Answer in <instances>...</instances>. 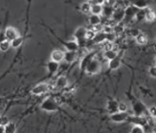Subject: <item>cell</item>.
<instances>
[{"mask_svg": "<svg viewBox=\"0 0 156 133\" xmlns=\"http://www.w3.org/2000/svg\"><path fill=\"white\" fill-rule=\"evenodd\" d=\"M4 132V126H0V133H3Z\"/></svg>", "mask_w": 156, "mask_h": 133, "instance_id": "obj_43", "label": "cell"}, {"mask_svg": "<svg viewBox=\"0 0 156 133\" xmlns=\"http://www.w3.org/2000/svg\"><path fill=\"white\" fill-rule=\"evenodd\" d=\"M68 84H69V81L65 76H60L56 80V83H55V86L58 89L65 88Z\"/></svg>", "mask_w": 156, "mask_h": 133, "instance_id": "obj_14", "label": "cell"}, {"mask_svg": "<svg viewBox=\"0 0 156 133\" xmlns=\"http://www.w3.org/2000/svg\"><path fill=\"white\" fill-rule=\"evenodd\" d=\"M117 55H118L117 52H115L114 49H113V50L105 51V53H104L105 57L106 59H108V60H111L113 58H115Z\"/></svg>", "mask_w": 156, "mask_h": 133, "instance_id": "obj_27", "label": "cell"}, {"mask_svg": "<svg viewBox=\"0 0 156 133\" xmlns=\"http://www.w3.org/2000/svg\"><path fill=\"white\" fill-rule=\"evenodd\" d=\"M140 31L138 30V29H131L130 30V35L131 36H133V37H136L139 33H140Z\"/></svg>", "mask_w": 156, "mask_h": 133, "instance_id": "obj_42", "label": "cell"}, {"mask_svg": "<svg viewBox=\"0 0 156 133\" xmlns=\"http://www.w3.org/2000/svg\"><path fill=\"white\" fill-rule=\"evenodd\" d=\"M135 40H136V43L140 45H144L147 43V37L144 33H141L140 32L139 34L135 37Z\"/></svg>", "mask_w": 156, "mask_h": 133, "instance_id": "obj_25", "label": "cell"}, {"mask_svg": "<svg viewBox=\"0 0 156 133\" xmlns=\"http://www.w3.org/2000/svg\"><path fill=\"white\" fill-rule=\"evenodd\" d=\"M64 52L61 50H54L51 53V60L56 62V63H61L64 61Z\"/></svg>", "mask_w": 156, "mask_h": 133, "instance_id": "obj_12", "label": "cell"}, {"mask_svg": "<svg viewBox=\"0 0 156 133\" xmlns=\"http://www.w3.org/2000/svg\"><path fill=\"white\" fill-rule=\"evenodd\" d=\"M77 58V52H73V51H67L64 53V60L66 61L67 63H72Z\"/></svg>", "mask_w": 156, "mask_h": 133, "instance_id": "obj_18", "label": "cell"}, {"mask_svg": "<svg viewBox=\"0 0 156 133\" xmlns=\"http://www.w3.org/2000/svg\"><path fill=\"white\" fill-rule=\"evenodd\" d=\"M91 4H99V5H103L105 3V0H91L90 2Z\"/></svg>", "mask_w": 156, "mask_h": 133, "instance_id": "obj_41", "label": "cell"}, {"mask_svg": "<svg viewBox=\"0 0 156 133\" xmlns=\"http://www.w3.org/2000/svg\"><path fill=\"white\" fill-rule=\"evenodd\" d=\"M102 5H99V4H91V9H90V13H91V14L100 15V14H102Z\"/></svg>", "mask_w": 156, "mask_h": 133, "instance_id": "obj_21", "label": "cell"}, {"mask_svg": "<svg viewBox=\"0 0 156 133\" xmlns=\"http://www.w3.org/2000/svg\"><path fill=\"white\" fill-rule=\"evenodd\" d=\"M48 89H49L48 84L45 83H42L36 85L34 87H33V89L31 90V93L34 94V95L40 96L46 93L48 91Z\"/></svg>", "mask_w": 156, "mask_h": 133, "instance_id": "obj_4", "label": "cell"}, {"mask_svg": "<svg viewBox=\"0 0 156 133\" xmlns=\"http://www.w3.org/2000/svg\"><path fill=\"white\" fill-rule=\"evenodd\" d=\"M40 107H41L42 110L48 111V112H54V111H57L59 110L58 105L57 104L56 101L52 97L45 99L44 101L42 102Z\"/></svg>", "mask_w": 156, "mask_h": 133, "instance_id": "obj_1", "label": "cell"}, {"mask_svg": "<svg viewBox=\"0 0 156 133\" xmlns=\"http://www.w3.org/2000/svg\"><path fill=\"white\" fill-rule=\"evenodd\" d=\"M104 46H105V47H104V50L105 51L113 50V49H114V47H115V45H114L113 43L108 41H106V43H105Z\"/></svg>", "mask_w": 156, "mask_h": 133, "instance_id": "obj_34", "label": "cell"}, {"mask_svg": "<svg viewBox=\"0 0 156 133\" xmlns=\"http://www.w3.org/2000/svg\"><path fill=\"white\" fill-rule=\"evenodd\" d=\"M121 57L119 55H117L115 58H113L111 60H108V68L110 70H117L119 68V66H121Z\"/></svg>", "mask_w": 156, "mask_h": 133, "instance_id": "obj_9", "label": "cell"}, {"mask_svg": "<svg viewBox=\"0 0 156 133\" xmlns=\"http://www.w3.org/2000/svg\"><path fill=\"white\" fill-rule=\"evenodd\" d=\"M62 43L64 46V48L67 49V51H73V52H77L80 45L76 41H67V42H62Z\"/></svg>", "mask_w": 156, "mask_h": 133, "instance_id": "obj_13", "label": "cell"}, {"mask_svg": "<svg viewBox=\"0 0 156 133\" xmlns=\"http://www.w3.org/2000/svg\"><path fill=\"white\" fill-rule=\"evenodd\" d=\"M4 36L6 38V40L11 42L13 40L14 38H16L17 37H19V32L16 29H14L13 27H8L5 31H4Z\"/></svg>", "mask_w": 156, "mask_h": 133, "instance_id": "obj_5", "label": "cell"}, {"mask_svg": "<svg viewBox=\"0 0 156 133\" xmlns=\"http://www.w3.org/2000/svg\"><path fill=\"white\" fill-rule=\"evenodd\" d=\"M23 42V38L21 37V36H19V37H17L16 38H14L13 40L10 42V46H11V48H19L22 45Z\"/></svg>", "mask_w": 156, "mask_h": 133, "instance_id": "obj_24", "label": "cell"}, {"mask_svg": "<svg viewBox=\"0 0 156 133\" xmlns=\"http://www.w3.org/2000/svg\"><path fill=\"white\" fill-rule=\"evenodd\" d=\"M131 133H143L144 132V128L143 126L139 125V124H135L134 127H132L130 131Z\"/></svg>", "mask_w": 156, "mask_h": 133, "instance_id": "obj_29", "label": "cell"}, {"mask_svg": "<svg viewBox=\"0 0 156 133\" xmlns=\"http://www.w3.org/2000/svg\"><path fill=\"white\" fill-rule=\"evenodd\" d=\"M149 74H150V76L151 77H153V78H155L156 77V68L155 66H150V68H149Z\"/></svg>", "mask_w": 156, "mask_h": 133, "instance_id": "obj_37", "label": "cell"}, {"mask_svg": "<svg viewBox=\"0 0 156 133\" xmlns=\"http://www.w3.org/2000/svg\"><path fill=\"white\" fill-rule=\"evenodd\" d=\"M124 18V9H122V8H117V9H115L114 10V13L112 14L111 19L114 20L115 22H116L117 23L118 22H120L121 21H123V19Z\"/></svg>", "mask_w": 156, "mask_h": 133, "instance_id": "obj_6", "label": "cell"}, {"mask_svg": "<svg viewBox=\"0 0 156 133\" xmlns=\"http://www.w3.org/2000/svg\"><path fill=\"white\" fill-rule=\"evenodd\" d=\"M138 9H136L135 7L131 5V6L127 7L124 9V18L123 20H126L128 21V19H132L134 17H135V14L137 13Z\"/></svg>", "mask_w": 156, "mask_h": 133, "instance_id": "obj_7", "label": "cell"}, {"mask_svg": "<svg viewBox=\"0 0 156 133\" xmlns=\"http://www.w3.org/2000/svg\"><path fill=\"white\" fill-rule=\"evenodd\" d=\"M124 31V27L120 24H115L113 27V32L115 34H119V33H122Z\"/></svg>", "mask_w": 156, "mask_h": 133, "instance_id": "obj_32", "label": "cell"}, {"mask_svg": "<svg viewBox=\"0 0 156 133\" xmlns=\"http://www.w3.org/2000/svg\"><path fill=\"white\" fill-rule=\"evenodd\" d=\"M94 43L96 44H99V43H102L106 41V33H105L104 32H96L95 36H94V38L92 40Z\"/></svg>", "mask_w": 156, "mask_h": 133, "instance_id": "obj_17", "label": "cell"}, {"mask_svg": "<svg viewBox=\"0 0 156 133\" xmlns=\"http://www.w3.org/2000/svg\"><path fill=\"white\" fill-rule=\"evenodd\" d=\"M128 105L124 102V101H120L119 102L118 105V111H122V112H127L128 111Z\"/></svg>", "mask_w": 156, "mask_h": 133, "instance_id": "obj_30", "label": "cell"}, {"mask_svg": "<svg viewBox=\"0 0 156 133\" xmlns=\"http://www.w3.org/2000/svg\"><path fill=\"white\" fill-rule=\"evenodd\" d=\"M11 48L10 46V42L8 40H3L0 42V51L1 52H7V51Z\"/></svg>", "mask_w": 156, "mask_h": 133, "instance_id": "obj_28", "label": "cell"}, {"mask_svg": "<svg viewBox=\"0 0 156 133\" xmlns=\"http://www.w3.org/2000/svg\"><path fill=\"white\" fill-rule=\"evenodd\" d=\"M144 19L148 22H154L155 20V13L153 10L150 9H145V14H144Z\"/></svg>", "mask_w": 156, "mask_h": 133, "instance_id": "obj_20", "label": "cell"}, {"mask_svg": "<svg viewBox=\"0 0 156 133\" xmlns=\"http://www.w3.org/2000/svg\"><path fill=\"white\" fill-rule=\"evenodd\" d=\"M102 29H103V24L99 23V24H97V25L93 26L92 30L94 31V32H101V31H102Z\"/></svg>", "mask_w": 156, "mask_h": 133, "instance_id": "obj_38", "label": "cell"}, {"mask_svg": "<svg viewBox=\"0 0 156 133\" xmlns=\"http://www.w3.org/2000/svg\"><path fill=\"white\" fill-rule=\"evenodd\" d=\"M118 105L119 102L116 100H114V99L108 100V102H107V106H106V109H107L109 115L118 111Z\"/></svg>", "mask_w": 156, "mask_h": 133, "instance_id": "obj_10", "label": "cell"}, {"mask_svg": "<svg viewBox=\"0 0 156 133\" xmlns=\"http://www.w3.org/2000/svg\"><path fill=\"white\" fill-rule=\"evenodd\" d=\"M96 32H94L92 29H87L86 31V34H85V39L87 40H91L92 41L94 36H95Z\"/></svg>", "mask_w": 156, "mask_h": 133, "instance_id": "obj_31", "label": "cell"}, {"mask_svg": "<svg viewBox=\"0 0 156 133\" xmlns=\"http://www.w3.org/2000/svg\"><path fill=\"white\" fill-rule=\"evenodd\" d=\"M129 114L127 112H122V111H116L113 114H110L109 117H110V120L113 121V122H115V123H121V122H124L125 121L127 120L129 118Z\"/></svg>", "mask_w": 156, "mask_h": 133, "instance_id": "obj_3", "label": "cell"}, {"mask_svg": "<svg viewBox=\"0 0 156 133\" xmlns=\"http://www.w3.org/2000/svg\"><path fill=\"white\" fill-rule=\"evenodd\" d=\"M46 67H47V70H48V73H51V74H54L55 73H57V71L58 70L59 63L51 60L48 62V63L46 65Z\"/></svg>", "mask_w": 156, "mask_h": 133, "instance_id": "obj_15", "label": "cell"}, {"mask_svg": "<svg viewBox=\"0 0 156 133\" xmlns=\"http://www.w3.org/2000/svg\"><path fill=\"white\" fill-rule=\"evenodd\" d=\"M0 119H1V125L2 126H6L7 124L9 122V118L7 117H0Z\"/></svg>", "mask_w": 156, "mask_h": 133, "instance_id": "obj_39", "label": "cell"}, {"mask_svg": "<svg viewBox=\"0 0 156 133\" xmlns=\"http://www.w3.org/2000/svg\"><path fill=\"white\" fill-rule=\"evenodd\" d=\"M89 22L90 23V25L94 26L97 24L101 23L102 20H101V17L99 15H96V14H91L89 19Z\"/></svg>", "mask_w": 156, "mask_h": 133, "instance_id": "obj_22", "label": "cell"}, {"mask_svg": "<svg viewBox=\"0 0 156 133\" xmlns=\"http://www.w3.org/2000/svg\"><path fill=\"white\" fill-rule=\"evenodd\" d=\"M149 112H150V115L151 117L154 118L156 117V111H155V107H151L149 109Z\"/></svg>", "mask_w": 156, "mask_h": 133, "instance_id": "obj_40", "label": "cell"}, {"mask_svg": "<svg viewBox=\"0 0 156 133\" xmlns=\"http://www.w3.org/2000/svg\"><path fill=\"white\" fill-rule=\"evenodd\" d=\"M130 2L138 9H144L148 8V1L147 0H130Z\"/></svg>", "mask_w": 156, "mask_h": 133, "instance_id": "obj_16", "label": "cell"}, {"mask_svg": "<svg viewBox=\"0 0 156 133\" xmlns=\"http://www.w3.org/2000/svg\"><path fill=\"white\" fill-rule=\"evenodd\" d=\"M134 110H135V112L138 113V114H141L144 111V107L141 103H138L135 107H134Z\"/></svg>", "mask_w": 156, "mask_h": 133, "instance_id": "obj_33", "label": "cell"}, {"mask_svg": "<svg viewBox=\"0 0 156 133\" xmlns=\"http://www.w3.org/2000/svg\"><path fill=\"white\" fill-rule=\"evenodd\" d=\"M94 55H95V53H94V52H92V53H87L86 55L82 58V60L80 62V68H81V70L85 69L87 64L89 63V62L92 60L93 58H94Z\"/></svg>", "mask_w": 156, "mask_h": 133, "instance_id": "obj_11", "label": "cell"}, {"mask_svg": "<svg viewBox=\"0 0 156 133\" xmlns=\"http://www.w3.org/2000/svg\"><path fill=\"white\" fill-rule=\"evenodd\" d=\"M115 39H116V34L114 33V32H110V33L106 34V41L113 43Z\"/></svg>", "mask_w": 156, "mask_h": 133, "instance_id": "obj_35", "label": "cell"}, {"mask_svg": "<svg viewBox=\"0 0 156 133\" xmlns=\"http://www.w3.org/2000/svg\"><path fill=\"white\" fill-rule=\"evenodd\" d=\"M16 131L17 127L16 124L14 123V122L9 121L6 126H4V132L5 133H14L16 132Z\"/></svg>", "mask_w": 156, "mask_h": 133, "instance_id": "obj_23", "label": "cell"}, {"mask_svg": "<svg viewBox=\"0 0 156 133\" xmlns=\"http://www.w3.org/2000/svg\"><path fill=\"white\" fill-rule=\"evenodd\" d=\"M87 29L84 27H80L76 29V31L73 33V37L76 42H80L85 39V34H86Z\"/></svg>", "mask_w": 156, "mask_h": 133, "instance_id": "obj_8", "label": "cell"}, {"mask_svg": "<svg viewBox=\"0 0 156 133\" xmlns=\"http://www.w3.org/2000/svg\"><path fill=\"white\" fill-rule=\"evenodd\" d=\"M90 9H91V3L89 2H85L80 5V11L84 14L90 13Z\"/></svg>", "mask_w": 156, "mask_h": 133, "instance_id": "obj_26", "label": "cell"}, {"mask_svg": "<svg viewBox=\"0 0 156 133\" xmlns=\"http://www.w3.org/2000/svg\"><path fill=\"white\" fill-rule=\"evenodd\" d=\"M101 68V64L99 60H97L95 58H93L92 60L87 64L86 67L84 71L86 72L88 75H94L98 73L100 71Z\"/></svg>", "mask_w": 156, "mask_h": 133, "instance_id": "obj_2", "label": "cell"}, {"mask_svg": "<svg viewBox=\"0 0 156 133\" xmlns=\"http://www.w3.org/2000/svg\"><path fill=\"white\" fill-rule=\"evenodd\" d=\"M102 32H104L106 34H108V33H110V32H113V28H112L111 26L109 25H103V29H102Z\"/></svg>", "mask_w": 156, "mask_h": 133, "instance_id": "obj_36", "label": "cell"}, {"mask_svg": "<svg viewBox=\"0 0 156 133\" xmlns=\"http://www.w3.org/2000/svg\"><path fill=\"white\" fill-rule=\"evenodd\" d=\"M0 126H1V119H0Z\"/></svg>", "mask_w": 156, "mask_h": 133, "instance_id": "obj_44", "label": "cell"}, {"mask_svg": "<svg viewBox=\"0 0 156 133\" xmlns=\"http://www.w3.org/2000/svg\"><path fill=\"white\" fill-rule=\"evenodd\" d=\"M114 7L113 6H108V5H105L103 7V11H102V14L105 18L107 19H109L111 18L112 14L114 13Z\"/></svg>", "mask_w": 156, "mask_h": 133, "instance_id": "obj_19", "label": "cell"}]
</instances>
